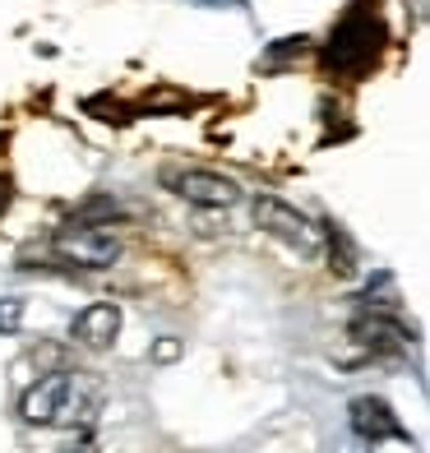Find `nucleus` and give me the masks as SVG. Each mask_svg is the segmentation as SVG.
Returning a JSON list of instances; mask_svg holds the SVG:
<instances>
[{
    "label": "nucleus",
    "mask_w": 430,
    "mask_h": 453,
    "mask_svg": "<svg viewBox=\"0 0 430 453\" xmlns=\"http://www.w3.org/2000/svg\"><path fill=\"white\" fill-rule=\"evenodd\" d=\"M342 453H371V449H365V444H352V449H342Z\"/></svg>",
    "instance_id": "15"
},
{
    "label": "nucleus",
    "mask_w": 430,
    "mask_h": 453,
    "mask_svg": "<svg viewBox=\"0 0 430 453\" xmlns=\"http://www.w3.org/2000/svg\"><path fill=\"white\" fill-rule=\"evenodd\" d=\"M180 352H186V347H180V338H157V342H153V361H162V365L176 361Z\"/></svg>",
    "instance_id": "11"
},
{
    "label": "nucleus",
    "mask_w": 430,
    "mask_h": 453,
    "mask_svg": "<svg viewBox=\"0 0 430 453\" xmlns=\"http://www.w3.org/2000/svg\"><path fill=\"white\" fill-rule=\"evenodd\" d=\"M319 241L329 245V269H334L338 278H352V273L361 269L357 241L347 236V226H338V222H324V232H319Z\"/></svg>",
    "instance_id": "9"
},
{
    "label": "nucleus",
    "mask_w": 430,
    "mask_h": 453,
    "mask_svg": "<svg viewBox=\"0 0 430 453\" xmlns=\"http://www.w3.org/2000/svg\"><path fill=\"white\" fill-rule=\"evenodd\" d=\"M65 453H97V449H93V444H88V440H79V444H70V449H65Z\"/></svg>",
    "instance_id": "14"
},
{
    "label": "nucleus",
    "mask_w": 430,
    "mask_h": 453,
    "mask_svg": "<svg viewBox=\"0 0 430 453\" xmlns=\"http://www.w3.org/2000/svg\"><path fill=\"white\" fill-rule=\"evenodd\" d=\"M199 5H209V10H245V0H199Z\"/></svg>",
    "instance_id": "13"
},
{
    "label": "nucleus",
    "mask_w": 430,
    "mask_h": 453,
    "mask_svg": "<svg viewBox=\"0 0 430 453\" xmlns=\"http://www.w3.org/2000/svg\"><path fill=\"white\" fill-rule=\"evenodd\" d=\"M10 203H14V180H10L5 172H0V218L10 213Z\"/></svg>",
    "instance_id": "12"
},
{
    "label": "nucleus",
    "mask_w": 430,
    "mask_h": 453,
    "mask_svg": "<svg viewBox=\"0 0 430 453\" xmlns=\"http://www.w3.org/2000/svg\"><path fill=\"white\" fill-rule=\"evenodd\" d=\"M24 296H0V334H19L24 328Z\"/></svg>",
    "instance_id": "10"
},
{
    "label": "nucleus",
    "mask_w": 430,
    "mask_h": 453,
    "mask_svg": "<svg viewBox=\"0 0 430 453\" xmlns=\"http://www.w3.org/2000/svg\"><path fill=\"white\" fill-rule=\"evenodd\" d=\"M116 334H120V305L116 301H93L70 324V338L79 347H88V352H107L116 342Z\"/></svg>",
    "instance_id": "8"
},
{
    "label": "nucleus",
    "mask_w": 430,
    "mask_h": 453,
    "mask_svg": "<svg viewBox=\"0 0 430 453\" xmlns=\"http://www.w3.org/2000/svg\"><path fill=\"white\" fill-rule=\"evenodd\" d=\"M347 421H352V435H357L361 444H384V440L412 444V430H407V426L398 421V411L388 407L384 398H375V394L352 398V407H347Z\"/></svg>",
    "instance_id": "5"
},
{
    "label": "nucleus",
    "mask_w": 430,
    "mask_h": 453,
    "mask_svg": "<svg viewBox=\"0 0 430 453\" xmlns=\"http://www.w3.org/2000/svg\"><path fill=\"white\" fill-rule=\"evenodd\" d=\"M51 250L79 269H111L126 245L116 232H107V222H65L51 232Z\"/></svg>",
    "instance_id": "2"
},
{
    "label": "nucleus",
    "mask_w": 430,
    "mask_h": 453,
    "mask_svg": "<svg viewBox=\"0 0 430 453\" xmlns=\"http://www.w3.org/2000/svg\"><path fill=\"white\" fill-rule=\"evenodd\" d=\"M255 226H259V232H269L273 241L292 245L301 259H315L319 255V226L305 218L301 209L282 203L278 195H259L255 199Z\"/></svg>",
    "instance_id": "3"
},
{
    "label": "nucleus",
    "mask_w": 430,
    "mask_h": 453,
    "mask_svg": "<svg viewBox=\"0 0 430 453\" xmlns=\"http://www.w3.org/2000/svg\"><path fill=\"white\" fill-rule=\"evenodd\" d=\"M384 42H388V28H384L380 5H375V0H352V5L342 10V19L334 24L319 60H324V70H329V74L352 79V74H365L375 65Z\"/></svg>",
    "instance_id": "1"
},
{
    "label": "nucleus",
    "mask_w": 430,
    "mask_h": 453,
    "mask_svg": "<svg viewBox=\"0 0 430 453\" xmlns=\"http://www.w3.org/2000/svg\"><path fill=\"white\" fill-rule=\"evenodd\" d=\"M352 338L371 357H398V352L412 347V328H407L394 311H361L352 319Z\"/></svg>",
    "instance_id": "6"
},
{
    "label": "nucleus",
    "mask_w": 430,
    "mask_h": 453,
    "mask_svg": "<svg viewBox=\"0 0 430 453\" xmlns=\"http://www.w3.org/2000/svg\"><path fill=\"white\" fill-rule=\"evenodd\" d=\"M65 398H70V370H51L19 398V417L28 426H56L60 411H65Z\"/></svg>",
    "instance_id": "7"
},
{
    "label": "nucleus",
    "mask_w": 430,
    "mask_h": 453,
    "mask_svg": "<svg viewBox=\"0 0 430 453\" xmlns=\"http://www.w3.org/2000/svg\"><path fill=\"white\" fill-rule=\"evenodd\" d=\"M162 185H172V195H180L195 209H236L241 203V185L222 172H203V167H167Z\"/></svg>",
    "instance_id": "4"
}]
</instances>
